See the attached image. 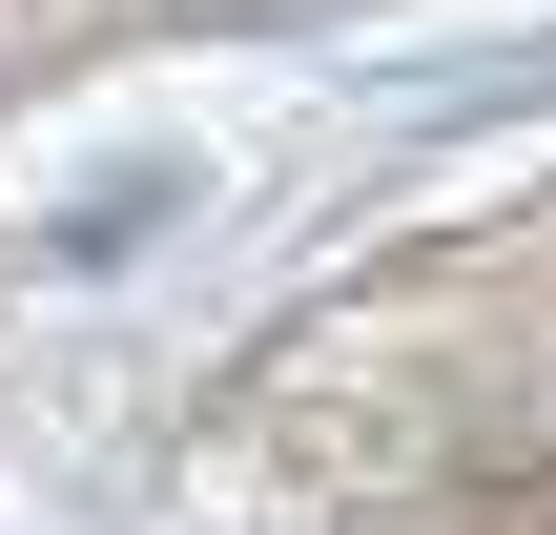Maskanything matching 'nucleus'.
Instances as JSON below:
<instances>
[]
</instances>
